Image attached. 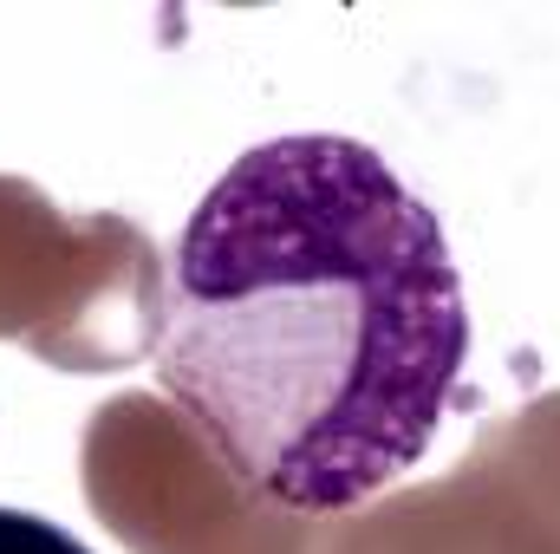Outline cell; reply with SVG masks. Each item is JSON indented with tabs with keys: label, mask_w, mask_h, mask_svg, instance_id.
I'll use <instances>...</instances> for the list:
<instances>
[{
	"label": "cell",
	"mask_w": 560,
	"mask_h": 554,
	"mask_svg": "<svg viewBox=\"0 0 560 554\" xmlns=\"http://www.w3.org/2000/svg\"><path fill=\"white\" fill-rule=\"evenodd\" d=\"M469 353L436 209L359 138L293 131L196 203L156 320V385L280 509L332 516L398 483Z\"/></svg>",
	"instance_id": "1"
},
{
	"label": "cell",
	"mask_w": 560,
	"mask_h": 554,
	"mask_svg": "<svg viewBox=\"0 0 560 554\" xmlns=\"http://www.w3.org/2000/svg\"><path fill=\"white\" fill-rule=\"evenodd\" d=\"M0 554H92V549L79 535H66L59 522H46V516L0 509Z\"/></svg>",
	"instance_id": "2"
}]
</instances>
